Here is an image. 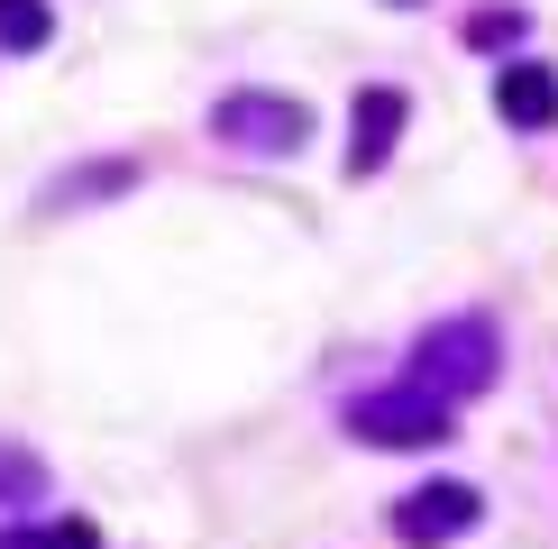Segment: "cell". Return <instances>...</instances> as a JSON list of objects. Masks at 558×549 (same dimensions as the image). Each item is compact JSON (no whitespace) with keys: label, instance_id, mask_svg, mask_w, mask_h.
Wrapping results in <instances>:
<instances>
[{"label":"cell","instance_id":"obj_4","mask_svg":"<svg viewBox=\"0 0 558 549\" xmlns=\"http://www.w3.org/2000/svg\"><path fill=\"white\" fill-rule=\"evenodd\" d=\"M476 522H485V495L468 476H430V486H412L393 503V540H412V549H449V540H468Z\"/></svg>","mask_w":558,"mask_h":549},{"label":"cell","instance_id":"obj_1","mask_svg":"<svg viewBox=\"0 0 558 549\" xmlns=\"http://www.w3.org/2000/svg\"><path fill=\"white\" fill-rule=\"evenodd\" d=\"M422 394L439 403H476L485 385L504 376V330L485 312H449V320H430L422 339H412V366H403Z\"/></svg>","mask_w":558,"mask_h":549},{"label":"cell","instance_id":"obj_10","mask_svg":"<svg viewBox=\"0 0 558 549\" xmlns=\"http://www.w3.org/2000/svg\"><path fill=\"white\" fill-rule=\"evenodd\" d=\"M37 549H101V532H92V522H56Z\"/></svg>","mask_w":558,"mask_h":549},{"label":"cell","instance_id":"obj_7","mask_svg":"<svg viewBox=\"0 0 558 549\" xmlns=\"http://www.w3.org/2000/svg\"><path fill=\"white\" fill-rule=\"evenodd\" d=\"M46 37H56V10H46V0H0V46H10V56H37Z\"/></svg>","mask_w":558,"mask_h":549},{"label":"cell","instance_id":"obj_11","mask_svg":"<svg viewBox=\"0 0 558 549\" xmlns=\"http://www.w3.org/2000/svg\"><path fill=\"white\" fill-rule=\"evenodd\" d=\"M0 549H37V540H28V532H0Z\"/></svg>","mask_w":558,"mask_h":549},{"label":"cell","instance_id":"obj_9","mask_svg":"<svg viewBox=\"0 0 558 549\" xmlns=\"http://www.w3.org/2000/svg\"><path fill=\"white\" fill-rule=\"evenodd\" d=\"M522 28H531V19L513 10V0H504V10H476V19H468V46H485V56H495V46H513Z\"/></svg>","mask_w":558,"mask_h":549},{"label":"cell","instance_id":"obj_2","mask_svg":"<svg viewBox=\"0 0 558 549\" xmlns=\"http://www.w3.org/2000/svg\"><path fill=\"white\" fill-rule=\"evenodd\" d=\"M348 440H366V449H439L449 440V403L422 394L412 376H393V385L348 403Z\"/></svg>","mask_w":558,"mask_h":549},{"label":"cell","instance_id":"obj_6","mask_svg":"<svg viewBox=\"0 0 558 549\" xmlns=\"http://www.w3.org/2000/svg\"><path fill=\"white\" fill-rule=\"evenodd\" d=\"M495 110H504V129H558V74L541 56H513L495 74Z\"/></svg>","mask_w":558,"mask_h":549},{"label":"cell","instance_id":"obj_5","mask_svg":"<svg viewBox=\"0 0 558 549\" xmlns=\"http://www.w3.org/2000/svg\"><path fill=\"white\" fill-rule=\"evenodd\" d=\"M403 120H412L403 83H366L348 110V174H385V156L403 147Z\"/></svg>","mask_w":558,"mask_h":549},{"label":"cell","instance_id":"obj_12","mask_svg":"<svg viewBox=\"0 0 558 549\" xmlns=\"http://www.w3.org/2000/svg\"><path fill=\"white\" fill-rule=\"evenodd\" d=\"M393 10H412V0H393Z\"/></svg>","mask_w":558,"mask_h":549},{"label":"cell","instance_id":"obj_8","mask_svg":"<svg viewBox=\"0 0 558 549\" xmlns=\"http://www.w3.org/2000/svg\"><path fill=\"white\" fill-rule=\"evenodd\" d=\"M46 495V457L28 440H0V503H37Z\"/></svg>","mask_w":558,"mask_h":549},{"label":"cell","instance_id":"obj_3","mask_svg":"<svg viewBox=\"0 0 558 549\" xmlns=\"http://www.w3.org/2000/svg\"><path fill=\"white\" fill-rule=\"evenodd\" d=\"M211 137L239 156H302L312 147V110L284 91H220L211 101Z\"/></svg>","mask_w":558,"mask_h":549}]
</instances>
